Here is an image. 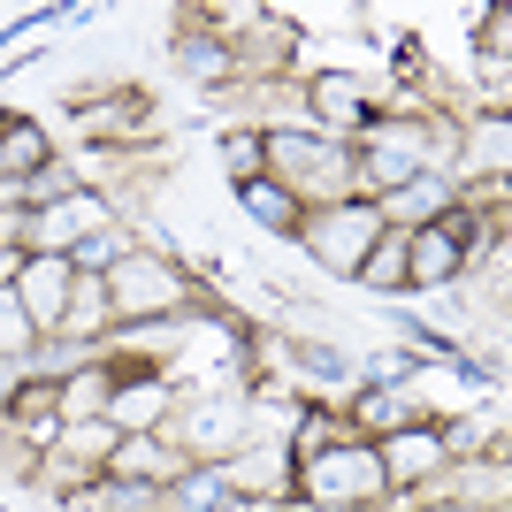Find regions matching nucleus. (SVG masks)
<instances>
[{
	"label": "nucleus",
	"mask_w": 512,
	"mask_h": 512,
	"mask_svg": "<svg viewBox=\"0 0 512 512\" xmlns=\"http://www.w3.org/2000/svg\"><path fill=\"white\" fill-rule=\"evenodd\" d=\"M23 375H31V367H0V421H8V406H16V390H23Z\"/></svg>",
	"instance_id": "obj_19"
},
{
	"label": "nucleus",
	"mask_w": 512,
	"mask_h": 512,
	"mask_svg": "<svg viewBox=\"0 0 512 512\" xmlns=\"http://www.w3.org/2000/svg\"><path fill=\"white\" fill-rule=\"evenodd\" d=\"M107 398H115V360H92V367H77V375L54 383V413L62 421H100Z\"/></svg>",
	"instance_id": "obj_9"
},
{
	"label": "nucleus",
	"mask_w": 512,
	"mask_h": 512,
	"mask_svg": "<svg viewBox=\"0 0 512 512\" xmlns=\"http://www.w3.org/2000/svg\"><path fill=\"white\" fill-rule=\"evenodd\" d=\"M260 153H268V176L299 207H337V199H360V169H352V146L321 138L314 123H268L260 130Z\"/></svg>",
	"instance_id": "obj_1"
},
{
	"label": "nucleus",
	"mask_w": 512,
	"mask_h": 512,
	"mask_svg": "<svg viewBox=\"0 0 512 512\" xmlns=\"http://www.w3.org/2000/svg\"><path fill=\"white\" fill-rule=\"evenodd\" d=\"M176 375L169 367H123L115 360V398H107V413L100 421L115 428V436H161L169 428V413H176Z\"/></svg>",
	"instance_id": "obj_5"
},
{
	"label": "nucleus",
	"mask_w": 512,
	"mask_h": 512,
	"mask_svg": "<svg viewBox=\"0 0 512 512\" xmlns=\"http://www.w3.org/2000/svg\"><path fill=\"white\" fill-rule=\"evenodd\" d=\"M100 283H107L115 329H146V321H176V314H192V306H207V291H199L169 253H153V245H130Z\"/></svg>",
	"instance_id": "obj_2"
},
{
	"label": "nucleus",
	"mask_w": 512,
	"mask_h": 512,
	"mask_svg": "<svg viewBox=\"0 0 512 512\" xmlns=\"http://www.w3.org/2000/svg\"><path fill=\"white\" fill-rule=\"evenodd\" d=\"M107 482H130V490H153V497H169L184 474H192V459L169 444V436H115V451H107Z\"/></svg>",
	"instance_id": "obj_6"
},
{
	"label": "nucleus",
	"mask_w": 512,
	"mask_h": 512,
	"mask_svg": "<svg viewBox=\"0 0 512 512\" xmlns=\"http://www.w3.org/2000/svg\"><path fill=\"white\" fill-rule=\"evenodd\" d=\"M505 31H512V23H505V8H482V31H474V39L490 46V62H505Z\"/></svg>",
	"instance_id": "obj_17"
},
{
	"label": "nucleus",
	"mask_w": 512,
	"mask_h": 512,
	"mask_svg": "<svg viewBox=\"0 0 512 512\" xmlns=\"http://www.w3.org/2000/svg\"><path fill=\"white\" fill-rule=\"evenodd\" d=\"M352 283H360V291H383V299H406V291H413V276H406V230L375 237V253L360 260V276H352Z\"/></svg>",
	"instance_id": "obj_12"
},
{
	"label": "nucleus",
	"mask_w": 512,
	"mask_h": 512,
	"mask_svg": "<svg viewBox=\"0 0 512 512\" xmlns=\"http://www.w3.org/2000/svg\"><path fill=\"white\" fill-rule=\"evenodd\" d=\"M115 222V199L100 192V184H77L69 199H54V207H23V253H77L92 230H107Z\"/></svg>",
	"instance_id": "obj_4"
},
{
	"label": "nucleus",
	"mask_w": 512,
	"mask_h": 512,
	"mask_svg": "<svg viewBox=\"0 0 512 512\" xmlns=\"http://www.w3.org/2000/svg\"><path fill=\"white\" fill-rule=\"evenodd\" d=\"M31 352H39V329L16 306V291H0V367H31Z\"/></svg>",
	"instance_id": "obj_14"
},
{
	"label": "nucleus",
	"mask_w": 512,
	"mask_h": 512,
	"mask_svg": "<svg viewBox=\"0 0 512 512\" xmlns=\"http://www.w3.org/2000/svg\"><path fill=\"white\" fill-rule=\"evenodd\" d=\"M222 169H230V184H253V176H268L260 130H230V138H222Z\"/></svg>",
	"instance_id": "obj_16"
},
{
	"label": "nucleus",
	"mask_w": 512,
	"mask_h": 512,
	"mask_svg": "<svg viewBox=\"0 0 512 512\" xmlns=\"http://www.w3.org/2000/svg\"><path fill=\"white\" fill-rule=\"evenodd\" d=\"M123 253H130V230H123V222H107V230H92L85 245L69 253V268H77V276H107Z\"/></svg>",
	"instance_id": "obj_15"
},
{
	"label": "nucleus",
	"mask_w": 512,
	"mask_h": 512,
	"mask_svg": "<svg viewBox=\"0 0 512 512\" xmlns=\"http://www.w3.org/2000/svg\"><path fill=\"white\" fill-rule=\"evenodd\" d=\"M237 214H253L268 237H299V222H306V207L283 192L276 176H253V184H237Z\"/></svg>",
	"instance_id": "obj_10"
},
{
	"label": "nucleus",
	"mask_w": 512,
	"mask_h": 512,
	"mask_svg": "<svg viewBox=\"0 0 512 512\" xmlns=\"http://www.w3.org/2000/svg\"><path fill=\"white\" fill-rule=\"evenodd\" d=\"M54 451H62V459H77V467H92V474H100V467H107V451H115V428H107V421H62Z\"/></svg>",
	"instance_id": "obj_13"
},
{
	"label": "nucleus",
	"mask_w": 512,
	"mask_h": 512,
	"mask_svg": "<svg viewBox=\"0 0 512 512\" xmlns=\"http://www.w3.org/2000/svg\"><path fill=\"white\" fill-rule=\"evenodd\" d=\"M69 115H77V130H85L92 146H107V138H115V153H123L130 138L146 130V92H130V85H123L115 100H77Z\"/></svg>",
	"instance_id": "obj_8"
},
{
	"label": "nucleus",
	"mask_w": 512,
	"mask_h": 512,
	"mask_svg": "<svg viewBox=\"0 0 512 512\" xmlns=\"http://www.w3.org/2000/svg\"><path fill=\"white\" fill-rule=\"evenodd\" d=\"M23 260H31V253H23V245H0V291H16V276H23Z\"/></svg>",
	"instance_id": "obj_18"
},
{
	"label": "nucleus",
	"mask_w": 512,
	"mask_h": 512,
	"mask_svg": "<svg viewBox=\"0 0 512 512\" xmlns=\"http://www.w3.org/2000/svg\"><path fill=\"white\" fill-rule=\"evenodd\" d=\"M390 222L375 214V199H337V207H306L299 222V253L314 260L321 276H360V260L375 253V237Z\"/></svg>",
	"instance_id": "obj_3"
},
{
	"label": "nucleus",
	"mask_w": 512,
	"mask_h": 512,
	"mask_svg": "<svg viewBox=\"0 0 512 512\" xmlns=\"http://www.w3.org/2000/svg\"><path fill=\"white\" fill-rule=\"evenodd\" d=\"M176 69H192L199 85H214V92L237 85V54L222 46V31H176Z\"/></svg>",
	"instance_id": "obj_11"
},
{
	"label": "nucleus",
	"mask_w": 512,
	"mask_h": 512,
	"mask_svg": "<svg viewBox=\"0 0 512 512\" xmlns=\"http://www.w3.org/2000/svg\"><path fill=\"white\" fill-rule=\"evenodd\" d=\"M69 299H77V268H69L62 253H31V260H23V276H16V306L31 314V329H39V337H54V329H62Z\"/></svg>",
	"instance_id": "obj_7"
}]
</instances>
